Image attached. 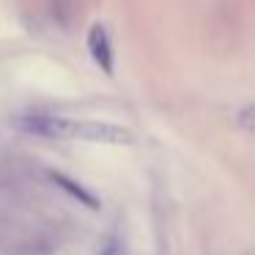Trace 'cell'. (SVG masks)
Here are the masks:
<instances>
[{
	"label": "cell",
	"mask_w": 255,
	"mask_h": 255,
	"mask_svg": "<svg viewBox=\"0 0 255 255\" xmlns=\"http://www.w3.org/2000/svg\"><path fill=\"white\" fill-rule=\"evenodd\" d=\"M72 140H88V143H110V145H132L134 134L116 124H99V121H72L69 127Z\"/></svg>",
	"instance_id": "obj_1"
},
{
	"label": "cell",
	"mask_w": 255,
	"mask_h": 255,
	"mask_svg": "<svg viewBox=\"0 0 255 255\" xmlns=\"http://www.w3.org/2000/svg\"><path fill=\"white\" fill-rule=\"evenodd\" d=\"M11 127L25 134H36V137L66 140L72 121L61 116H17V118H11Z\"/></svg>",
	"instance_id": "obj_2"
},
{
	"label": "cell",
	"mask_w": 255,
	"mask_h": 255,
	"mask_svg": "<svg viewBox=\"0 0 255 255\" xmlns=\"http://www.w3.org/2000/svg\"><path fill=\"white\" fill-rule=\"evenodd\" d=\"M88 50L94 55L96 66L102 69L105 74H113L116 72V61H113V44H110V33H107L105 25L96 22L88 33Z\"/></svg>",
	"instance_id": "obj_3"
},
{
	"label": "cell",
	"mask_w": 255,
	"mask_h": 255,
	"mask_svg": "<svg viewBox=\"0 0 255 255\" xmlns=\"http://www.w3.org/2000/svg\"><path fill=\"white\" fill-rule=\"evenodd\" d=\"M50 178H52V181H55L61 189H66V192L72 195L74 200H80L83 206H88V209H94V211L99 209V200H96L85 187H80V184H74V181H72V178H66L63 173H50Z\"/></svg>",
	"instance_id": "obj_4"
},
{
	"label": "cell",
	"mask_w": 255,
	"mask_h": 255,
	"mask_svg": "<svg viewBox=\"0 0 255 255\" xmlns=\"http://www.w3.org/2000/svg\"><path fill=\"white\" fill-rule=\"evenodd\" d=\"M96 255H121V244H118V239H107Z\"/></svg>",
	"instance_id": "obj_5"
}]
</instances>
